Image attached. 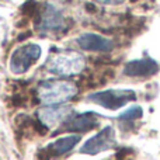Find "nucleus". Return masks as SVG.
<instances>
[{
	"mask_svg": "<svg viewBox=\"0 0 160 160\" xmlns=\"http://www.w3.org/2000/svg\"><path fill=\"white\" fill-rule=\"evenodd\" d=\"M78 94V84L69 80H44L38 84V101L47 105L62 104Z\"/></svg>",
	"mask_w": 160,
	"mask_h": 160,
	"instance_id": "1",
	"label": "nucleus"
},
{
	"mask_svg": "<svg viewBox=\"0 0 160 160\" xmlns=\"http://www.w3.org/2000/svg\"><path fill=\"white\" fill-rule=\"evenodd\" d=\"M86 66V58L76 51H61L52 55L45 63L49 73L56 76H75Z\"/></svg>",
	"mask_w": 160,
	"mask_h": 160,
	"instance_id": "2",
	"label": "nucleus"
},
{
	"mask_svg": "<svg viewBox=\"0 0 160 160\" xmlns=\"http://www.w3.org/2000/svg\"><path fill=\"white\" fill-rule=\"evenodd\" d=\"M37 30L42 34H58L65 32L68 28H70L68 20L63 14L52 4H45L41 8L37 17Z\"/></svg>",
	"mask_w": 160,
	"mask_h": 160,
	"instance_id": "3",
	"label": "nucleus"
},
{
	"mask_svg": "<svg viewBox=\"0 0 160 160\" xmlns=\"http://www.w3.org/2000/svg\"><path fill=\"white\" fill-rule=\"evenodd\" d=\"M87 100L107 110H118L127 102L136 100V93L133 90H105L90 94Z\"/></svg>",
	"mask_w": 160,
	"mask_h": 160,
	"instance_id": "4",
	"label": "nucleus"
},
{
	"mask_svg": "<svg viewBox=\"0 0 160 160\" xmlns=\"http://www.w3.org/2000/svg\"><path fill=\"white\" fill-rule=\"evenodd\" d=\"M41 58V48L37 44H27L20 47L11 53L10 69L13 73H25L38 59Z\"/></svg>",
	"mask_w": 160,
	"mask_h": 160,
	"instance_id": "5",
	"label": "nucleus"
},
{
	"mask_svg": "<svg viewBox=\"0 0 160 160\" xmlns=\"http://www.w3.org/2000/svg\"><path fill=\"white\" fill-rule=\"evenodd\" d=\"M115 143V132H114L112 127H105L101 129L97 135L90 138L82 148H80V153L83 155H97V153L107 150L114 146Z\"/></svg>",
	"mask_w": 160,
	"mask_h": 160,
	"instance_id": "6",
	"label": "nucleus"
},
{
	"mask_svg": "<svg viewBox=\"0 0 160 160\" xmlns=\"http://www.w3.org/2000/svg\"><path fill=\"white\" fill-rule=\"evenodd\" d=\"M98 127V114L96 112H82L72 114L68 117L66 122L58 131L61 132H87L93 128Z\"/></svg>",
	"mask_w": 160,
	"mask_h": 160,
	"instance_id": "7",
	"label": "nucleus"
},
{
	"mask_svg": "<svg viewBox=\"0 0 160 160\" xmlns=\"http://www.w3.org/2000/svg\"><path fill=\"white\" fill-rule=\"evenodd\" d=\"M160 70L158 62L150 58L129 61L124 66V75L128 78H152Z\"/></svg>",
	"mask_w": 160,
	"mask_h": 160,
	"instance_id": "8",
	"label": "nucleus"
},
{
	"mask_svg": "<svg viewBox=\"0 0 160 160\" xmlns=\"http://www.w3.org/2000/svg\"><path fill=\"white\" fill-rule=\"evenodd\" d=\"M76 44L80 47V49L94 51V52H110L114 48V42L111 39L91 32H86L79 35L76 38Z\"/></svg>",
	"mask_w": 160,
	"mask_h": 160,
	"instance_id": "9",
	"label": "nucleus"
},
{
	"mask_svg": "<svg viewBox=\"0 0 160 160\" xmlns=\"http://www.w3.org/2000/svg\"><path fill=\"white\" fill-rule=\"evenodd\" d=\"M72 108L68 105H59V107H42L38 110L37 115L42 125L47 128H55L56 125L62 124L65 118H68Z\"/></svg>",
	"mask_w": 160,
	"mask_h": 160,
	"instance_id": "10",
	"label": "nucleus"
},
{
	"mask_svg": "<svg viewBox=\"0 0 160 160\" xmlns=\"http://www.w3.org/2000/svg\"><path fill=\"white\" fill-rule=\"evenodd\" d=\"M80 135H69V136H63V138H59L56 141H53L52 143H49L45 149L49 153V156H62L65 153L70 152L73 148L80 142Z\"/></svg>",
	"mask_w": 160,
	"mask_h": 160,
	"instance_id": "11",
	"label": "nucleus"
},
{
	"mask_svg": "<svg viewBox=\"0 0 160 160\" xmlns=\"http://www.w3.org/2000/svg\"><path fill=\"white\" fill-rule=\"evenodd\" d=\"M143 115V110L141 107H131L125 112H122L118 117V124L122 131H133L135 129L136 119H141Z\"/></svg>",
	"mask_w": 160,
	"mask_h": 160,
	"instance_id": "12",
	"label": "nucleus"
},
{
	"mask_svg": "<svg viewBox=\"0 0 160 160\" xmlns=\"http://www.w3.org/2000/svg\"><path fill=\"white\" fill-rule=\"evenodd\" d=\"M37 10H38V3L34 2V0H28V2H25L21 7V11H22L24 16H32V14L37 13Z\"/></svg>",
	"mask_w": 160,
	"mask_h": 160,
	"instance_id": "13",
	"label": "nucleus"
},
{
	"mask_svg": "<svg viewBox=\"0 0 160 160\" xmlns=\"http://www.w3.org/2000/svg\"><path fill=\"white\" fill-rule=\"evenodd\" d=\"M25 102V97L21 94H13L11 96V105L13 107H21Z\"/></svg>",
	"mask_w": 160,
	"mask_h": 160,
	"instance_id": "14",
	"label": "nucleus"
},
{
	"mask_svg": "<svg viewBox=\"0 0 160 160\" xmlns=\"http://www.w3.org/2000/svg\"><path fill=\"white\" fill-rule=\"evenodd\" d=\"M131 153H132V150H131V149H128V148H127V149H125V148H124V149H121V150H119V152H117L115 158H117V160H124V159L127 158L128 155H131Z\"/></svg>",
	"mask_w": 160,
	"mask_h": 160,
	"instance_id": "15",
	"label": "nucleus"
},
{
	"mask_svg": "<svg viewBox=\"0 0 160 160\" xmlns=\"http://www.w3.org/2000/svg\"><path fill=\"white\" fill-rule=\"evenodd\" d=\"M96 2L101 3V4H110V6H117V4H121V3H124L125 0H96Z\"/></svg>",
	"mask_w": 160,
	"mask_h": 160,
	"instance_id": "16",
	"label": "nucleus"
},
{
	"mask_svg": "<svg viewBox=\"0 0 160 160\" xmlns=\"http://www.w3.org/2000/svg\"><path fill=\"white\" fill-rule=\"evenodd\" d=\"M32 35V32H31V31H27V32H22V34H20L18 35V41H22V39H27V38H30V37Z\"/></svg>",
	"mask_w": 160,
	"mask_h": 160,
	"instance_id": "17",
	"label": "nucleus"
}]
</instances>
